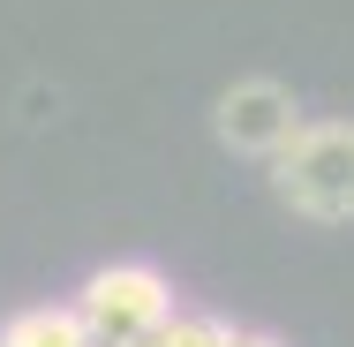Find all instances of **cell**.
<instances>
[{"label":"cell","mask_w":354,"mask_h":347,"mask_svg":"<svg viewBox=\"0 0 354 347\" xmlns=\"http://www.w3.org/2000/svg\"><path fill=\"white\" fill-rule=\"evenodd\" d=\"M301 121H309V114H301V98L286 91L279 75H234L212 98V136L226 143L234 159H264V166H272L286 143L301 136Z\"/></svg>","instance_id":"3"},{"label":"cell","mask_w":354,"mask_h":347,"mask_svg":"<svg viewBox=\"0 0 354 347\" xmlns=\"http://www.w3.org/2000/svg\"><path fill=\"white\" fill-rule=\"evenodd\" d=\"M272 197L309 226H354V121H301L272 159Z\"/></svg>","instance_id":"1"},{"label":"cell","mask_w":354,"mask_h":347,"mask_svg":"<svg viewBox=\"0 0 354 347\" xmlns=\"http://www.w3.org/2000/svg\"><path fill=\"white\" fill-rule=\"evenodd\" d=\"M0 347H91V325L75 317V302H30L0 317Z\"/></svg>","instance_id":"4"},{"label":"cell","mask_w":354,"mask_h":347,"mask_svg":"<svg viewBox=\"0 0 354 347\" xmlns=\"http://www.w3.org/2000/svg\"><path fill=\"white\" fill-rule=\"evenodd\" d=\"M226 340V317H196V310H174L143 347H218Z\"/></svg>","instance_id":"5"},{"label":"cell","mask_w":354,"mask_h":347,"mask_svg":"<svg viewBox=\"0 0 354 347\" xmlns=\"http://www.w3.org/2000/svg\"><path fill=\"white\" fill-rule=\"evenodd\" d=\"M218 347H279V340L257 332V325H226V340H218Z\"/></svg>","instance_id":"6"},{"label":"cell","mask_w":354,"mask_h":347,"mask_svg":"<svg viewBox=\"0 0 354 347\" xmlns=\"http://www.w3.org/2000/svg\"><path fill=\"white\" fill-rule=\"evenodd\" d=\"M75 317L91 325V347H143L166 317H174V279L143 257L98 265L75 287Z\"/></svg>","instance_id":"2"}]
</instances>
